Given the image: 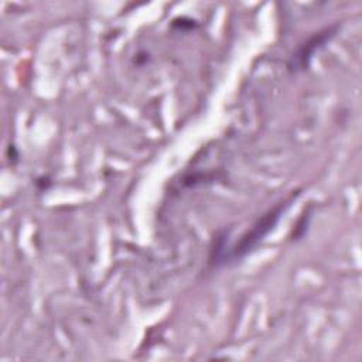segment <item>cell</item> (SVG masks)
I'll return each mask as SVG.
<instances>
[{"instance_id": "6da1fadb", "label": "cell", "mask_w": 362, "mask_h": 362, "mask_svg": "<svg viewBox=\"0 0 362 362\" xmlns=\"http://www.w3.org/2000/svg\"><path fill=\"white\" fill-rule=\"evenodd\" d=\"M279 209H274V211H270L249 233L246 238H243L239 243V246H236L235 249V256H240L243 255L245 252H247L250 247H253L269 230L270 228H273V225L276 223V219L279 216Z\"/></svg>"}]
</instances>
